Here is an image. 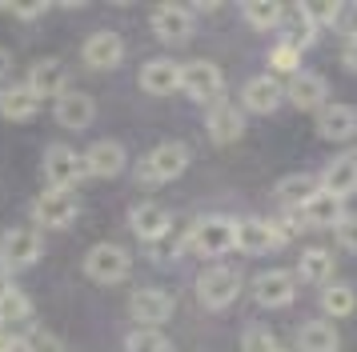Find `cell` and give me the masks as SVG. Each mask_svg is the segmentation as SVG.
I'll return each mask as SVG.
<instances>
[{
  "mask_svg": "<svg viewBox=\"0 0 357 352\" xmlns=\"http://www.w3.org/2000/svg\"><path fill=\"white\" fill-rule=\"evenodd\" d=\"M20 352H68L65 340L56 333H45V328H36V333H29L24 340H20Z\"/></svg>",
  "mask_w": 357,
  "mask_h": 352,
  "instance_id": "34",
  "label": "cell"
},
{
  "mask_svg": "<svg viewBox=\"0 0 357 352\" xmlns=\"http://www.w3.org/2000/svg\"><path fill=\"white\" fill-rule=\"evenodd\" d=\"M45 253V240L36 228H8L4 237H0V269L4 272H20L36 264Z\"/></svg>",
  "mask_w": 357,
  "mask_h": 352,
  "instance_id": "2",
  "label": "cell"
},
{
  "mask_svg": "<svg viewBox=\"0 0 357 352\" xmlns=\"http://www.w3.org/2000/svg\"><path fill=\"white\" fill-rule=\"evenodd\" d=\"M84 157V176H97V180H109V176L125 173V148L116 141H97Z\"/></svg>",
  "mask_w": 357,
  "mask_h": 352,
  "instance_id": "18",
  "label": "cell"
},
{
  "mask_svg": "<svg viewBox=\"0 0 357 352\" xmlns=\"http://www.w3.org/2000/svg\"><path fill=\"white\" fill-rule=\"evenodd\" d=\"M281 100H285V88H281L273 77H253V80H245L241 104H245L249 112L269 116V112H277V104H281Z\"/></svg>",
  "mask_w": 357,
  "mask_h": 352,
  "instance_id": "21",
  "label": "cell"
},
{
  "mask_svg": "<svg viewBox=\"0 0 357 352\" xmlns=\"http://www.w3.org/2000/svg\"><path fill=\"white\" fill-rule=\"evenodd\" d=\"M169 340H165L157 328H137V333H129V340H125V352H161Z\"/></svg>",
  "mask_w": 357,
  "mask_h": 352,
  "instance_id": "35",
  "label": "cell"
},
{
  "mask_svg": "<svg viewBox=\"0 0 357 352\" xmlns=\"http://www.w3.org/2000/svg\"><path fill=\"white\" fill-rule=\"evenodd\" d=\"M129 312L137 317L141 328H157V324H165L173 317V296L161 292V288H141V292L129 296Z\"/></svg>",
  "mask_w": 357,
  "mask_h": 352,
  "instance_id": "11",
  "label": "cell"
},
{
  "mask_svg": "<svg viewBox=\"0 0 357 352\" xmlns=\"http://www.w3.org/2000/svg\"><path fill=\"white\" fill-rule=\"evenodd\" d=\"M81 212V196L73 189H45L33 200V221L45 228H68Z\"/></svg>",
  "mask_w": 357,
  "mask_h": 352,
  "instance_id": "3",
  "label": "cell"
},
{
  "mask_svg": "<svg viewBox=\"0 0 357 352\" xmlns=\"http://www.w3.org/2000/svg\"><path fill=\"white\" fill-rule=\"evenodd\" d=\"M241 16H245L249 29L269 32V29H277V20H281V4H273V0H249V4H241Z\"/></svg>",
  "mask_w": 357,
  "mask_h": 352,
  "instance_id": "32",
  "label": "cell"
},
{
  "mask_svg": "<svg viewBox=\"0 0 357 352\" xmlns=\"http://www.w3.org/2000/svg\"><path fill=\"white\" fill-rule=\"evenodd\" d=\"M333 237H337V244L345 253H357V212H345L341 216L337 228H333Z\"/></svg>",
  "mask_w": 357,
  "mask_h": 352,
  "instance_id": "37",
  "label": "cell"
},
{
  "mask_svg": "<svg viewBox=\"0 0 357 352\" xmlns=\"http://www.w3.org/2000/svg\"><path fill=\"white\" fill-rule=\"evenodd\" d=\"M233 232H237V224L229 216H205L189 228V248L201 256H225L233 253Z\"/></svg>",
  "mask_w": 357,
  "mask_h": 352,
  "instance_id": "5",
  "label": "cell"
},
{
  "mask_svg": "<svg viewBox=\"0 0 357 352\" xmlns=\"http://www.w3.org/2000/svg\"><path fill=\"white\" fill-rule=\"evenodd\" d=\"M29 320H33V304H29L24 292L13 288V292L0 301V336H13L17 328H24ZM13 340H17V336H13Z\"/></svg>",
  "mask_w": 357,
  "mask_h": 352,
  "instance_id": "28",
  "label": "cell"
},
{
  "mask_svg": "<svg viewBox=\"0 0 357 352\" xmlns=\"http://www.w3.org/2000/svg\"><path fill=\"white\" fill-rule=\"evenodd\" d=\"M161 352H177V349H173V340H169V344H165V349Z\"/></svg>",
  "mask_w": 357,
  "mask_h": 352,
  "instance_id": "44",
  "label": "cell"
},
{
  "mask_svg": "<svg viewBox=\"0 0 357 352\" xmlns=\"http://www.w3.org/2000/svg\"><path fill=\"white\" fill-rule=\"evenodd\" d=\"M241 352H285L281 349V340H277L269 328H245V336H241Z\"/></svg>",
  "mask_w": 357,
  "mask_h": 352,
  "instance_id": "33",
  "label": "cell"
},
{
  "mask_svg": "<svg viewBox=\"0 0 357 352\" xmlns=\"http://www.w3.org/2000/svg\"><path fill=\"white\" fill-rule=\"evenodd\" d=\"M129 224H132V232H137L141 240H161V237H169L173 216H169V208H165V205L145 200V205H137L129 212Z\"/></svg>",
  "mask_w": 357,
  "mask_h": 352,
  "instance_id": "20",
  "label": "cell"
},
{
  "mask_svg": "<svg viewBox=\"0 0 357 352\" xmlns=\"http://www.w3.org/2000/svg\"><path fill=\"white\" fill-rule=\"evenodd\" d=\"M185 168H189V148H185L181 141H165L141 160L137 184H169V180H177Z\"/></svg>",
  "mask_w": 357,
  "mask_h": 352,
  "instance_id": "1",
  "label": "cell"
},
{
  "mask_svg": "<svg viewBox=\"0 0 357 352\" xmlns=\"http://www.w3.org/2000/svg\"><path fill=\"white\" fill-rule=\"evenodd\" d=\"M141 88L149 96H173L181 88V64L173 61H149L141 68Z\"/></svg>",
  "mask_w": 357,
  "mask_h": 352,
  "instance_id": "26",
  "label": "cell"
},
{
  "mask_svg": "<svg viewBox=\"0 0 357 352\" xmlns=\"http://www.w3.org/2000/svg\"><path fill=\"white\" fill-rule=\"evenodd\" d=\"M84 272L97 285H116V280H125L132 272V256L121 244H93L84 253Z\"/></svg>",
  "mask_w": 357,
  "mask_h": 352,
  "instance_id": "4",
  "label": "cell"
},
{
  "mask_svg": "<svg viewBox=\"0 0 357 352\" xmlns=\"http://www.w3.org/2000/svg\"><path fill=\"white\" fill-rule=\"evenodd\" d=\"M317 132L333 144L357 136V109L354 104H325L321 116H317Z\"/></svg>",
  "mask_w": 357,
  "mask_h": 352,
  "instance_id": "23",
  "label": "cell"
},
{
  "mask_svg": "<svg viewBox=\"0 0 357 352\" xmlns=\"http://www.w3.org/2000/svg\"><path fill=\"white\" fill-rule=\"evenodd\" d=\"M52 116H56V125L61 128H73V132H81V128L93 125V116H97V104H93V96L89 93H61L56 96V109H52Z\"/></svg>",
  "mask_w": 357,
  "mask_h": 352,
  "instance_id": "14",
  "label": "cell"
},
{
  "mask_svg": "<svg viewBox=\"0 0 357 352\" xmlns=\"http://www.w3.org/2000/svg\"><path fill=\"white\" fill-rule=\"evenodd\" d=\"M297 276L309 285H329L333 280V253L329 248H305L297 256Z\"/></svg>",
  "mask_w": 357,
  "mask_h": 352,
  "instance_id": "29",
  "label": "cell"
},
{
  "mask_svg": "<svg viewBox=\"0 0 357 352\" xmlns=\"http://www.w3.org/2000/svg\"><path fill=\"white\" fill-rule=\"evenodd\" d=\"M233 248L245 256H265L277 248V237H273V224L261 221V216H245L237 221V232H233Z\"/></svg>",
  "mask_w": 357,
  "mask_h": 352,
  "instance_id": "12",
  "label": "cell"
},
{
  "mask_svg": "<svg viewBox=\"0 0 357 352\" xmlns=\"http://www.w3.org/2000/svg\"><path fill=\"white\" fill-rule=\"evenodd\" d=\"M297 349L301 352H337L341 336L329 320H309V324H301V333H297Z\"/></svg>",
  "mask_w": 357,
  "mask_h": 352,
  "instance_id": "27",
  "label": "cell"
},
{
  "mask_svg": "<svg viewBox=\"0 0 357 352\" xmlns=\"http://www.w3.org/2000/svg\"><path fill=\"white\" fill-rule=\"evenodd\" d=\"M45 180L49 189H73L84 180V157L68 144H49L45 152Z\"/></svg>",
  "mask_w": 357,
  "mask_h": 352,
  "instance_id": "7",
  "label": "cell"
},
{
  "mask_svg": "<svg viewBox=\"0 0 357 352\" xmlns=\"http://www.w3.org/2000/svg\"><path fill=\"white\" fill-rule=\"evenodd\" d=\"M309 20H313V29H333L341 16V4H305Z\"/></svg>",
  "mask_w": 357,
  "mask_h": 352,
  "instance_id": "38",
  "label": "cell"
},
{
  "mask_svg": "<svg viewBox=\"0 0 357 352\" xmlns=\"http://www.w3.org/2000/svg\"><path fill=\"white\" fill-rule=\"evenodd\" d=\"M45 13H49V4H13V16H20V20H36Z\"/></svg>",
  "mask_w": 357,
  "mask_h": 352,
  "instance_id": "39",
  "label": "cell"
},
{
  "mask_svg": "<svg viewBox=\"0 0 357 352\" xmlns=\"http://www.w3.org/2000/svg\"><path fill=\"white\" fill-rule=\"evenodd\" d=\"M36 112H40V96L29 88V84H8V88H0V116L4 120H33Z\"/></svg>",
  "mask_w": 357,
  "mask_h": 352,
  "instance_id": "22",
  "label": "cell"
},
{
  "mask_svg": "<svg viewBox=\"0 0 357 352\" xmlns=\"http://www.w3.org/2000/svg\"><path fill=\"white\" fill-rule=\"evenodd\" d=\"M321 308H325V317H349L357 308V292L349 285H325L321 288Z\"/></svg>",
  "mask_w": 357,
  "mask_h": 352,
  "instance_id": "31",
  "label": "cell"
},
{
  "mask_svg": "<svg viewBox=\"0 0 357 352\" xmlns=\"http://www.w3.org/2000/svg\"><path fill=\"white\" fill-rule=\"evenodd\" d=\"M325 93H329V84H325L321 72H293L289 88H285V96H289L297 109H325Z\"/></svg>",
  "mask_w": 357,
  "mask_h": 352,
  "instance_id": "25",
  "label": "cell"
},
{
  "mask_svg": "<svg viewBox=\"0 0 357 352\" xmlns=\"http://www.w3.org/2000/svg\"><path fill=\"white\" fill-rule=\"evenodd\" d=\"M149 24L157 32V40H165V45H185L197 29L193 8H185V4H161V8H153Z\"/></svg>",
  "mask_w": 357,
  "mask_h": 352,
  "instance_id": "9",
  "label": "cell"
},
{
  "mask_svg": "<svg viewBox=\"0 0 357 352\" xmlns=\"http://www.w3.org/2000/svg\"><path fill=\"white\" fill-rule=\"evenodd\" d=\"M81 56H84L89 68H100V72H105V68H116V64L125 61V40H121L116 32L100 29V32H93V36L84 40Z\"/></svg>",
  "mask_w": 357,
  "mask_h": 352,
  "instance_id": "13",
  "label": "cell"
},
{
  "mask_svg": "<svg viewBox=\"0 0 357 352\" xmlns=\"http://www.w3.org/2000/svg\"><path fill=\"white\" fill-rule=\"evenodd\" d=\"M317 189H321V184H317V176L293 173V176H285V180L277 184V205H285V208H293V212H297V208L305 205Z\"/></svg>",
  "mask_w": 357,
  "mask_h": 352,
  "instance_id": "30",
  "label": "cell"
},
{
  "mask_svg": "<svg viewBox=\"0 0 357 352\" xmlns=\"http://www.w3.org/2000/svg\"><path fill=\"white\" fill-rule=\"evenodd\" d=\"M341 61H345V68H349V72H357V32H354V36H345V48H341Z\"/></svg>",
  "mask_w": 357,
  "mask_h": 352,
  "instance_id": "40",
  "label": "cell"
},
{
  "mask_svg": "<svg viewBox=\"0 0 357 352\" xmlns=\"http://www.w3.org/2000/svg\"><path fill=\"white\" fill-rule=\"evenodd\" d=\"M341 216H345L341 200L333 196V192H325V189H317V192L305 200V205L297 208V221L309 224V228H337Z\"/></svg>",
  "mask_w": 357,
  "mask_h": 352,
  "instance_id": "17",
  "label": "cell"
},
{
  "mask_svg": "<svg viewBox=\"0 0 357 352\" xmlns=\"http://www.w3.org/2000/svg\"><path fill=\"white\" fill-rule=\"evenodd\" d=\"M253 296H257L261 308H285V304L297 301V276L285 269H269L253 280Z\"/></svg>",
  "mask_w": 357,
  "mask_h": 352,
  "instance_id": "10",
  "label": "cell"
},
{
  "mask_svg": "<svg viewBox=\"0 0 357 352\" xmlns=\"http://www.w3.org/2000/svg\"><path fill=\"white\" fill-rule=\"evenodd\" d=\"M205 128H209V136L217 144H233V141H241V132H245V112L237 104H229V100H213L209 116H205Z\"/></svg>",
  "mask_w": 357,
  "mask_h": 352,
  "instance_id": "15",
  "label": "cell"
},
{
  "mask_svg": "<svg viewBox=\"0 0 357 352\" xmlns=\"http://www.w3.org/2000/svg\"><path fill=\"white\" fill-rule=\"evenodd\" d=\"M8 68H13V56H8V48L0 45V80L8 77Z\"/></svg>",
  "mask_w": 357,
  "mask_h": 352,
  "instance_id": "41",
  "label": "cell"
},
{
  "mask_svg": "<svg viewBox=\"0 0 357 352\" xmlns=\"http://www.w3.org/2000/svg\"><path fill=\"white\" fill-rule=\"evenodd\" d=\"M321 189L333 192L337 200L354 196V192H357V152H341V157H333L329 164H325Z\"/></svg>",
  "mask_w": 357,
  "mask_h": 352,
  "instance_id": "19",
  "label": "cell"
},
{
  "mask_svg": "<svg viewBox=\"0 0 357 352\" xmlns=\"http://www.w3.org/2000/svg\"><path fill=\"white\" fill-rule=\"evenodd\" d=\"M277 29L285 32V45H293L297 52L301 48L313 45V36H317V29H313V20H309L305 4H281V20H277Z\"/></svg>",
  "mask_w": 357,
  "mask_h": 352,
  "instance_id": "24",
  "label": "cell"
},
{
  "mask_svg": "<svg viewBox=\"0 0 357 352\" xmlns=\"http://www.w3.org/2000/svg\"><path fill=\"white\" fill-rule=\"evenodd\" d=\"M24 84H29V88L40 96V100H45V96L68 93V68H65V61H56V56L36 61L33 68H29V80H24Z\"/></svg>",
  "mask_w": 357,
  "mask_h": 352,
  "instance_id": "16",
  "label": "cell"
},
{
  "mask_svg": "<svg viewBox=\"0 0 357 352\" xmlns=\"http://www.w3.org/2000/svg\"><path fill=\"white\" fill-rule=\"evenodd\" d=\"M269 68H277V72H289V77H293V72H301V52L281 40V45L269 52Z\"/></svg>",
  "mask_w": 357,
  "mask_h": 352,
  "instance_id": "36",
  "label": "cell"
},
{
  "mask_svg": "<svg viewBox=\"0 0 357 352\" xmlns=\"http://www.w3.org/2000/svg\"><path fill=\"white\" fill-rule=\"evenodd\" d=\"M237 292H241V276H237V269H225V264L201 272V280H197V296L205 308H229L237 301Z\"/></svg>",
  "mask_w": 357,
  "mask_h": 352,
  "instance_id": "8",
  "label": "cell"
},
{
  "mask_svg": "<svg viewBox=\"0 0 357 352\" xmlns=\"http://www.w3.org/2000/svg\"><path fill=\"white\" fill-rule=\"evenodd\" d=\"M225 88V72L213 61H189L181 64V93L193 96V100H221Z\"/></svg>",
  "mask_w": 357,
  "mask_h": 352,
  "instance_id": "6",
  "label": "cell"
},
{
  "mask_svg": "<svg viewBox=\"0 0 357 352\" xmlns=\"http://www.w3.org/2000/svg\"><path fill=\"white\" fill-rule=\"evenodd\" d=\"M8 292H13V276H8V272L0 269V301H4Z\"/></svg>",
  "mask_w": 357,
  "mask_h": 352,
  "instance_id": "42",
  "label": "cell"
},
{
  "mask_svg": "<svg viewBox=\"0 0 357 352\" xmlns=\"http://www.w3.org/2000/svg\"><path fill=\"white\" fill-rule=\"evenodd\" d=\"M20 340H13V336H0V352H17Z\"/></svg>",
  "mask_w": 357,
  "mask_h": 352,
  "instance_id": "43",
  "label": "cell"
}]
</instances>
